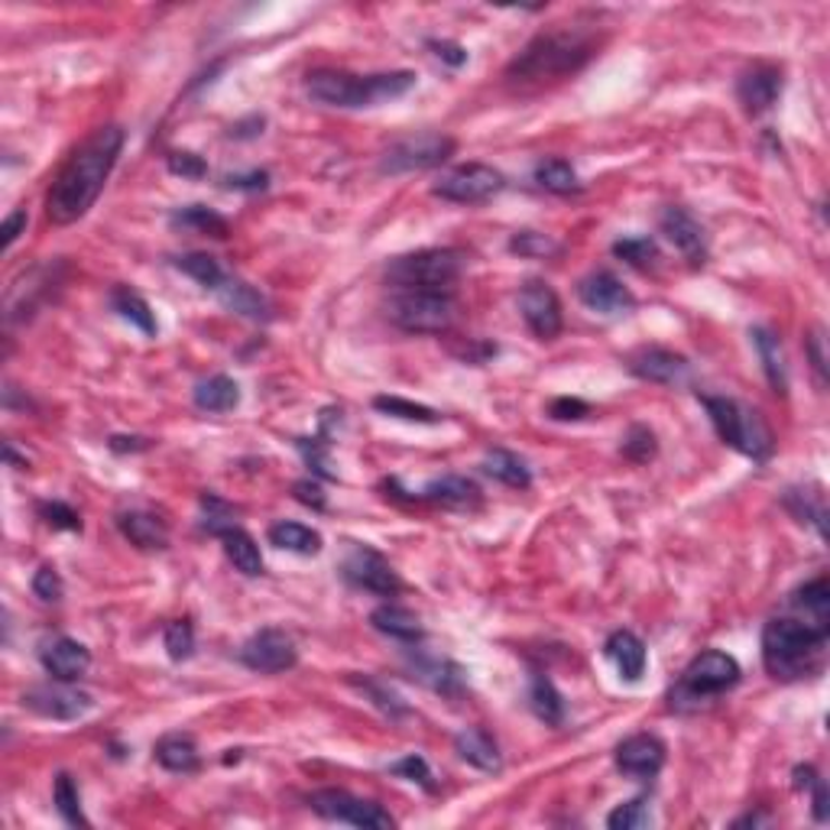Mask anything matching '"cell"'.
<instances>
[{
  "label": "cell",
  "instance_id": "44",
  "mask_svg": "<svg viewBox=\"0 0 830 830\" xmlns=\"http://www.w3.org/2000/svg\"><path fill=\"white\" fill-rule=\"evenodd\" d=\"M652 825V812H649V802L645 798H632L620 805L617 812H611L607 818V828L611 830H642Z\"/></svg>",
  "mask_w": 830,
  "mask_h": 830
},
{
  "label": "cell",
  "instance_id": "54",
  "mask_svg": "<svg viewBox=\"0 0 830 830\" xmlns=\"http://www.w3.org/2000/svg\"><path fill=\"white\" fill-rule=\"evenodd\" d=\"M428 46L435 49V55H438V59H444V62H448V65H454V68L467 62V49H464V46H457V42H448V39H441V42H438V39H431Z\"/></svg>",
  "mask_w": 830,
  "mask_h": 830
},
{
  "label": "cell",
  "instance_id": "14",
  "mask_svg": "<svg viewBox=\"0 0 830 830\" xmlns=\"http://www.w3.org/2000/svg\"><path fill=\"white\" fill-rule=\"evenodd\" d=\"M344 578H348L354 588H361V591H367V594H377V598H397V594L403 591V581H400V575L393 571V565H390L380 552H374V549H367V545H354V549L348 552V558H344Z\"/></svg>",
  "mask_w": 830,
  "mask_h": 830
},
{
  "label": "cell",
  "instance_id": "38",
  "mask_svg": "<svg viewBox=\"0 0 830 830\" xmlns=\"http://www.w3.org/2000/svg\"><path fill=\"white\" fill-rule=\"evenodd\" d=\"M536 183L545 189V192H555V196H571V192H581V183H578V173L568 160H542L536 166Z\"/></svg>",
  "mask_w": 830,
  "mask_h": 830
},
{
  "label": "cell",
  "instance_id": "3",
  "mask_svg": "<svg viewBox=\"0 0 830 830\" xmlns=\"http://www.w3.org/2000/svg\"><path fill=\"white\" fill-rule=\"evenodd\" d=\"M594 55V39L588 33L578 29H552V33H539L506 68L510 81H532V85H545V81H562L568 75H575L588 59Z\"/></svg>",
  "mask_w": 830,
  "mask_h": 830
},
{
  "label": "cell",
  "instance_id": "31",
  "mask_svg": "<svg viewBox=\"0 0 830 830\" xmlns=\"http://www.w3.org/2000/svg\"><path fill=\"white\" fill-rule=\"evenodd\" d=\"M269 545L282 549V552H295V555H318L322 552V536L302 523L292 519H279L269 526Z\"/></svg>",
  "mask_w": 830,
  "mask_h": 830
},
{
  "label": "cell",
  "instance_id": "45",
  "mask_svg": "<svg viewBox=\"0 0 830 830\" xmlns=\"http://www.w3.org/2000/svg\"><path fill=\"white\" fill-rule=\"evenodd\" d=\"M622 457H629L632 464H645L649 457H655V435L645 425H632L622 438Z\"/></svg>",
  "mask_w": 830,
  "mask_h": 830
},
{
  "label": "cell",
  "instance_id": "59",
  "mask_svg": "<svg viewBox=\"0 0 830 830\" xmlns=\"http://www.w3.org/2000/svg\"><path fill=\"white\" fill-rule=\"evenodd\" d=\"M111 448L114 451H143V448H150L143 438H111Z\"/></svg>",
  "mask_w": 830,
  "mask_h": 830
},
{
  "label": "cell",
  "instance_id": "9",
  "mask_svg": "<svg viewBox=\"0 0 830 830\" xmlns=\"http://www.w3.org/2000/svg\"><path fill=\"white\" fill-rule=\"evenodd\" d=\"M309 805L315 815H322L325 821H338V825H354V828L367 830H390L397 828L393 815L383 812L377 802L357 798L344 789H322L309 795Z\"/></svg>",
  "mask_w": 830,
  "mask_h": 830
},
{
  "label": "cell",
  "instance_id": "52",
  "mask_svg": "<svg viewBox=\"0 0 830 830\" xmlns=\"http://www.w3.org/2000/svg\"><path fill=\"white\" fill-rule=\"evenodd\" d=\"M588 413H591V406L584 400H571V397H562V400H555L549 406V415L558 418V422H578V418H584Z\"/></svg>",
  "mask_w": 830,
  "mask_h": 830
},
{
  "label": "cell",
  "instance_id": "24",
  "mask_svg": "<svg viewBox=\"0 0 830 830\" xmlns=\"http://www.w3.org/2000/svg\"><path fill=\"white\" fill-rule=\"evenodd\" d=\"M454 750H457V756H461L467 766H474V769H480V772H500V769H503V756H500L496 740H493L487 730H480V727L461 730V733L454 737Z\"/></svg>",
  "mask_w": 830,
  "mask_h": 830
},
{
  "label": "cell",
  "instance_id": "30",
  "mask_svg": "<svg viewBox=\"0 0 830 830\" xmlns=\"http://www.w3.org/2000/svg\"><path fill=\"white\" fill-rule=\"evenodd\" d=\"M370 622H374L377 632H383V636H390V639H397V642H418V639L425 636L418 617H415L413 611L400 607V604H383V607H377V611L370 614Z\"/></svg>",
  "mask_w": 830,
  "mask_h": 830
},
{
  "label": "cell",
  "instance_id": "16",
  "mask_svg": "<svg viewBox=\"0 0 830 830\" xmlns=\"http://www.w3.org/2000/svg\"><path fill=\"white\" fill-rule=\"evenodd\" d=\"M665 766V743L652 733H636L617 746V769L629 779H655Z\"/></svg>",
  "mask_w": 830,
  "mask_h": 830
},
{
  "label": "cell",
  "instance_id": "40",
  "mask_svg": "<svg viewBox=\"0 0 830 830\" xmlns=\"http://www.w3.org/2000/svg\"><path fill=\"white\" fill-rule=\"evenodd\" d=\"M176 266L186 276H192L196 282H202L205 289H221L224 286V269L211 253H186V256L176 260Z\"/></svg>",
  "mask_w": 830,
  "mask_h": 830
},
{
  "label": "cell",
  "instance_id": "39",
  "mask_svg": "<svg viewBox=\"0 0 830 830\" xmlns=\"http://www.w3.org/2000/svg\"><path fill=\"white\" fill-rule=\"evenodd\" d=\"M52 802H55V812L62 815V821H65L68 828H88V818L81 815V795H78V785L72 782V776H68V772H59V776H55Z\"/></svg>",
  "mask_w": 830,
  "mask_h": 830
},
{
  "label": "cell",
  "instance_id": "57",
  "mask_svg": "<svg viewBox=\"0 0 830 830\" xmlns=\"http://www.w3.org/2000/svg\"><path fill=\"white\" fill-rule=\"evenodd\" d=\"M224 183H227V189H247V192H256V189H266L269 176H266V173H250V176H227Z\"/></svg>",
  "mask_w": 830,
  "mask_h": 830
},
{
  "label": "cell",
  "instance_id": "11",
  "mask_svg": "<svg viewBox=\"0 0 830 830\" xmlns=\"http://www.w3.org/2000/svg\"><path fill=\"white\" fill-rule=\"evenodd\" d=\"M454 153V140L444 134H415L406 140H397L387 153L380 169L390 176L400 173H422V169H435L441 166L448 156Z\"/></svg>",
  "mask_w": 830,
  "mask_h": 830
},
{
  "label": "cell",
  "instance_id": "33",
  "mask_svg": "<svg viewBox=\"0 0 830 830\" xmlns=\"http://www.w3.org/2000/svg\"><path fill=\"white\" fill-rule=\"evenodd\" d=\"M111 309L124 318V322H130L134 328H140L143 335H156V315H153V309H150V302L140 295V292H134L130 286H117L114 292H111Z\"/></svg>",
  "mask_w": 830,
  "mask_h": 830
},
{
  "label": "cell",
  "instance_id": "32",
  "mask_svg": "<svg viewBox=\"0 0 830 830\" xmlns=\"http://www.w3.org/2000/svg\"><path fill=\"white\" fill-rule=\"evenodd\" d=\"M792 607L805 614V622L830 632V588L828 578H815L792 594Z\"/></svg>",
  "mask_w": 830,
  "mask_h": 830
},
{
  "label": "cell",
  "instance_id": "1",
  "mask_svg": "<svg viewBox=\"0 0 830 830\" xmlns=\"http://www.w3.org/2000/svg\"><path fill=\"white\" fill-rule=\"evenodd\" d=\"M124 150V130L121 127H101L95 130L59 169L52 179V189L46 196V217L59 227L75 224L88 214V208L98 202L111 169L117 166V156Z\"/></svg>",
  "mask_w": 830,
  "mask_h": 830
},
{
  "label": "cell",
  "instance_id": "27",
  "mask_svg": "<svg viewBox=\"0 0 830 830\" xmlns=\"http://www.w3.org/2000/svg\"><path fill=\"white\" fill-rule=\"evenodd\" d=\"M217 539H221V545H224L227 562H230L240 575H247V578H260V575H263V555H260V545L253 542V536H250L247 529L230 526V529H224Z\"/></svg>",
  "mask_w": 830,
  "mask_h": 830
},
{
  "label": "cell",
  "instance_id": "49",
  "mask_svg": "<svg viewBox=\"0 0 830 830\" xmlns=\"http://www.w3.org/2000/svg\"><path fill=\"white\" fill-rule=\"evenodd\" d=\"M33 594L42 601V604H59L62 594H65V584L59 578V571L52 565H42L36 575H33Z\"/></svg>",
  "mask_w": 830,
  "mask_h": 830
},
{
  "label": "cell",
  "instance_id": "29",
  "mask_svg": "<svg viewBox=\"0 0 830 830\" xmlns=\"http://www.w3.org/2000/svg\"><path fill=\"white\" fill-rule=\"evenodd\" d=\"M217 295H221V302H224L230 312H237V315H243V318H250V322H269V318H273L269 302H266L253 286H247V282H240V279H224V286L217 289Z\"/></svg>",
  "mask_w": 830,
  "mask_h": 830
},
{
  "label": "cell",
  "instance_id": "6",
  "mask_svg": "<svg viewBox=\"0 0 830 830\" xmlns=\"http://www.w3.org/2000/svg\"><path fill=\"white\" fill-rule=\"evenodd\" d=\"M701 403L710 415L717 435L730 448H737L740 454H746L753 461H766L772 454V431L756 410H750L737 400H727V397H704Z\"/></svg>",
  "mask_w": 830,
  "mask_h": 830
},
{
  "label": "cell",
  "instance_id": "58",
  "mask_svg": "<svg viewBox=\"0 0 830 830\" xmlns=\"http://www.w3.org/2000/svg\"><path fill=\"white\" fill-rule=\"evenodd\" d=\"M812 802H815V821H828V785H825V779L812 782Z\"/></svg>",
  "mask_w": 830,
  "mask_h": 830
},
{
  "label": "cell",
  "instance_id": "2",
  "mask_svg": "<svg viewBox=\"0 0 830 830\" xmlns=\"http://www.w3.org/2000/svg\"><path fill=\"white\" fill-rule=\"evenodd\" d=\"M828 632L795 617H776L763 629V665L776 681H798L821 668Z\"/></svg>",
  "mask_w": 830,
  "mask_h": 830
},
{
  "label": "cell",
  "instance_id": "19",
  "mask_svg": "<svg viewBox=\"0 0 830 830\" xmlns=\"http://www.w3.org/2000/svg\"><path fill=\"white\" fill-rule=\"evenodd\" d=\"M658 227H662V234H665L691 263H704V256H707L704 227L697 224V217H694L688 208H665L662 217H658Z\"/></svg>",
  "mask_w": 830,
  "mask_h": 830
},
{
  "label": "cell",
  "instance_id": "51",
  "mask_svg": "<svg viewBox=\"0 0 830 830\" xmlns=\"http://www.w3.org/2000/svg\"><path fill=\"white\" fill-rule=\"evenodd\" d=\"M166 166H169L173 176H183V179H202L208 173L205 160L196 156V153H169Z\"/></svg>",
  "mask_w": 830,
  "mask_h": 830
},
{
  "label": "cell",
  "instance_id": "55",
  "mask_svg": "<svg viewBox=\"0 0 830 830\" xmlns=\"http://www.w3.org/2000/svg\"><path fill=\"white\" fill-rule=\"evenodd\" d=\"M26 221H29L26 208H16V211L3 221V250H10V247L16 243V237L26 230Z\"/></svg>",
  "mask_w": 830,
  "mask_h": 830
},
{
  "label": "cell",
  "instance_id": "25",
  "mask_svg": "<svg viewBox=\"0 0 830 830\" xmlns=\"http://www.w3.org/2000/svg\"><path fill=\"white\" fill-rule=\"evenodd\" d=\"M607 658L617 665L620 678L626 681H639L645 675V642L629 632V629H617L611 639H607Z\"/></svg>",
  "mask_w": 830,
  "mask_h": 830
},
{
  "label": "cell",
  "instance_id": "12",
  "mask_svg": "<svg viewBox=\"0 0 830 830\" xmlns=\"http://www.w3.org/2000/svg\"><path fill=\"white\" fill-rule=\"evenodd\" d=\"M23 707L46 717V720H81L85 714L95 710V697L72 681H49L23 691Z\"/></svg>",
  "mask_w": 830,
  "mask_h": 830
},
{
  "label": "cell",
  "instance_id": "42",
  "mask_svg": "<svg viewBox=\"0 0 830 830\" xmlns=\"http://www.w3.org/2000/svg\"><path fill=\"white\" fill-rule=\"evenodd\" d=\"M614 253L636 269H649L658 260V247H655L652 237H622L614 243Z\"/></svg>",
  "mask_w": 830,
  "mask_h": 830
},
{
  "label": "cell",
  "instance_id": "21",
  "mask_svg": "<svg viewBox=\"0 0 830 830\" xmlns=\"http://www.w3.org/2000/svg\"><path fill=\"white\" fill-rule=\"evenodd\" d=\"M782 91V75L772 65H756L737 81V98L746 108V114H766Z\"/></svg>",
  "mask_w": 830,
  "mask_h": 830
},
{
  "label": "cell",
  "instance_id": "53",
  "mask_svg": "<svg viewBox=\"0 0 830 830\" xmlns=\"http://www.w3.org/2000/svg\"><path fill=\"white\" fill-rule=\"evenodd\" d=\"M808 357H812V367L818 374V380L825 383L828 380V354H825V331L815 328L812 338H808Z\"/></svg>",
  "mask_w": 830,
  "mask_h": 830
},
{
  "label": "cell",
  "instance_id": "22",
  "mask_svg": "<svg viewBox=\"0 0 830 830\" xmlns=\"http://www.w3.org/2000/svg\"><path fill=\"white\" fill-rule=\"evenodd\" d=\"M418 500L438 503V506H448V510H474V506H480V487L467 477L448 474V477H438V480L425 483Z\"/></svg>",
  "mask_w": 830,
  "mask_h": 830
},
{
  "label": "cell",
  "instance_id": "46",
  "mask_svg": "<svg viewBox=\"0 0 830 830\" xmlns=\"http://www.w3.org/2000/svg\"><path fill=\"white\" fill-rule=\"evenodd\" d=\"M390 772L393 776H400V779H406V782H415V785H422L425 792H435V776H431V769H428V763L418 756V753H410V756H403L400 763H393L390 766Z\"/></svg>",
  "mask_w": 830,
  "mask_h": 830
},
{
  "label": "cell",
  "instance_id": "41",
  "mask_svg": "<svg viewBox=\"0 0 830 830\" xmlns=\"http://www.w3.org/2000/svg\"><path fill=\"white\" fill-rule=\"evenodd\" d=\"M374 410L383 415H393V418H403V422H422V425H435L441 415L428 406H418V403H410L403 397H377L374 400Z\"/></svg>",
  "mask_w": 830,
  "mask_h": 830
},
{
  "label": "cell",
  "instance_id": "60",
  "mask_svg": "<svg viewBox=\"0 0 830 830\" xmlns=\"http://www.w3.org/2000/svg\"><path fill=\"white\" fill-rule=\"evenodd\" d=\"M759 825H769V818H763V815H743V818L733 821V828H759Z\"/></svg>",
  "mask_w": 830,
  "mask_h": 830
},
{
  "label": "cell",
  "instance_id": "47",
  "mask_svg": "<svg viewBox=\"0 0 830 830\" xmlns=\"http://www.w3.org/2000/svg\"><path fill=\"white\" fill-rule=\"evenodd\" d=\"M510 250L519 253V256H549L558 250V243L545 234H536V230H523L510 240Z\"/></svg>",
  "mask_w": 830,
  "mask_h": 830
},
{
  "label": "cell",
  "instance_id": "26",
  "mask_svg": "<svg viewBox=\"0 0 830 830\" xmlns=\"http://www.w3.org/2000/svg\"><path fill=\"white\" fill-rule=\"evenodd\" d=\"M750 338H753V348H756V354H759V361H763V370H766L769 387H772L779 397H785V393H789V367H785L782 341H779L769 328H753Z\"/></svg>",
  "mask_w": 830,
  "mask_h": 830
},
{
  "label": "cell",
  "instance_id": "36",
  "mask_svg": "<svg viewBox=\"0 0 830 830\" xmlns=\"http://www.w3.org/2000/svg\"><path fill=\"white\" fill-rule=\"evenodd\" d=\"M529 701H532L536 717L545 720L549 727H562V724H565V697L558 694V688H555L545 675H536V678H532Z\"/></svg>",
  "mask_w": 830,
  "mask_h": 830
},
{
  "label": "cell",
  "instance_id": "17",
  "mask_svg": "<svg viewBox=\"0 0 830 830\" xmlns=\"http://www.w3.org/2000/svg\"><path fill=\"white\" fill-rule=\"evenodd\" d=\"M578 299L591 309V312H601V315H626L636 299L632 292L622 286L620 279L607 269H598L591 276H584L578 282Z\"/></svg>",
  "mask_w": 830,
  "mask_h": 830
},
{
  "label": "cell",
  "instance_id": "23",
  "mask_svg": "<svg viewBox=\"0 0 830 830\" xmlns=\"http://www.w3.org/2000/svg\"><path fill=\"white\" fill-rule=\"evenodd\" d=\"M117 529L143 552H163L169 545V529L160 516L143 513V510H130L117 516Z\"/></svg>",
  "mask_w": 830,
  "mask_h": 830
},
{
  "label": "cell",
  "instance_id": "56",
  "mask_svg": "<svg viewBox=\"0 0 830 830\" xmlns=\"http://www.w3.org/2000/svg\"><path fill=\"white\" fill-rule=\"evenodd\" d=\"M292 490H295V500H299V503L315 506V510H325V493H322V487H318L315 480H299Z\"/></svg>",
  "mask_w": 830,
  "mask_h": 830
},
{
  "label": "cell",
  "instance_id": "48",
  "mask_svg": "<svg viewBox=\"0 0 830 830\" xmlns=\"http://www.w3.org/2000/svg\"><path fill=\"white\" fill-rule=\"evenodd\" d=\"M39 516L52 526V529H68V532H81V516L62 503V500H52V503H39Z\"/></svg>",
  "mask_w": 830,
  "mask_h": 830
},
{
  "label": "cell",
  "instance_id": "13",
  "mask_svg": "<svg viewBox=\"0 0 830 830\" xmlns=\"http://www.w3.org/2000/svg\"><path fill=\"white\" fill-rule=\"evenodd\" d=\"M240 658L250 671H260V675H282L289 668H295L299 662V649L292 642L289 632L276 629V626H266L260 632H253L243 649H240Z\"/></svg>",
  "mask_w": 830,
  "mask_h": 830
},
{
  "label": "cell",
  "instance_id": "8",
  "mask_svg": "<svg viewBox=\"0 0 830 830\" xmlns=\"http://www.w3.org/2000/svg\"><path fill=\"white\" fill-rule=\"evenodd\" d=\"M454 299L451 292H397L387 305L393 325L410 335H441L454 322Z\"/></svg>",
  "mask_w": 830,
  "mask_h": 830
},
{
  "label": "cell",
  "instance_id": "15",
  "mask_svg": "<svg viewBox=\"0 0 830 830\" xmlns=\"http://www.w3.org/2000/svg\"><path fill=\"white\" fill-rule=\"evenodd\" d=\"M519 312H523V322L529 325V331L542 341H552L562 335V325H565V312H562V299L558 292L542 282V279H529L523 289H519Z\"/></svg>",
  "mask_w": 830,
  "mask_h": 830
},
{
  "label": "cell",
  "instance_id": "4",
  "mask_svg": "<svg viewBox=\"0 0 830 830\" xmlns=\"http://www.w3.org/2000/svg\"><path fill=\"white\" fill-rule=\"evenodd\" d=\"M415 85L413 72H390V75H348L335 68H318L309 75L305 91L312 101L328 108H370L380 101H393Z\"/></svg>",
  "mask_w": 830,
  "mask_h": 830
},
{
  "label": "cell",
  "instance_id": "7",
  "mask_svg": "<svg viewBox=\"0 0 830 830\" xmlns=\"http://www.w3.org/2000/svg\"><path fill=\"white\" fill-rule=\"evenodd\" d=\"M740 678H743V668L733 655H727L720 649H707L684 668L681 684L671 691V707H678V710L701 707L710 697H720L724 691L737 688Z\"/></svg>",
  "mask_w": 830,
  "mask_h": 830
},
{
  "label": "cell",
  "instance_id": "50",
  "mask_svg": "<svg viewBox=\"0 0 830 830\" xmlns=\"http://www.w3.org/2000/svg\"><path fill=\"white\" fill-rule=\"evenodd\" d=\"M202 506H205V529L211 536H221L224 529H230L234 526V506L230 503H224L221 496H214V493H205L202 496Z\"/></svg>",
  "mask_w": 830,
  "mask_h": 830
},
{
  "label": "cell",
  "instance_id": "10",
  "mask_svg": "<svg viewBox=\"0 0 830 830\" xmlns=\"http://www.w3.org/2000/svg\"><path fill=\"white\" fill-rule=\"evenodd\" d=\"M503 186H506V179L500 169H493L487 163H467V166L444 173L431 192L454 205H480V202H490Z\"/></svg>",
  "mask_w": 830,
  "mask_h": 830
},
{
  "label": "cell",
  "instance_id": "5",
  "mask_svg": "<svg viewBox=\"0 0 830 830\" xmlns=\"http://www.w3.org/2000/svg\"><path fill=\"white\" fill-rule=\"evenodd\" d=\"M464 263L467 256L451 247L415 250L387 266V282L397 286V292H451L464 273Z\"/></svg>",
  "mask_w": 830,
  "mask_h": 830
},
{
  "label": "cell",
  "instance_id": "34",
  "mask_svg": "<svg viewBox=\"0 0 830 830\" xmlns=\"http://www.w3.org/2000/svg\"><path fill=\"white\" fill-rule=\"evenodd\" d=\"M483 470H487L493 480L506 483V487H516V490L532 487V474H529L526 461H523L519 454L506 451V448H493V451L483 457Z\"/></svg>",
  "mask_w": 830,
  "mask_h": 830
},
{
  "label": "cell",
  "instance_id": "43",
  "mask_svg": "<svg viewBox=\"0 0 830 830\" xmlns=\"http://www.w3.org/2000/svg\"><path fill=\"white\" fill-rule=\"evenodd\" d=\"M163 645H166V652H169V658L173 662H186V658H192L196 655V629H192V622L189 620H176L166 626V632H163Z\"/></svg>",
  "mask_w": 830,
  "mask_h": 830
},
{
  "label": "cell",
  "instance_id": "20",
  "mask_svg": "<svg viewBox=\"0 0 830 830\" xmlns=\"http://www.w3.org/2000/svg\"><path fill=\"white\" fill-rule=\"evenodd\" d=\"M39 658H42V668L55 681H78L91 668V652L78 639H68V636H59V639L46 642Z\"/></svg>",
  "mask_w": 830,
  "mask_h": 830
},
{
  "label": "cell",
  "instance_id": "18",
  "mask_svg": "<svg viewBox=\"0 0 830 830\" xmlns=\"http://www.w3.org/2000/svg\"><path fill=\"white\" fill-rule=\"evenodd\" d=\"M629 370L639 380L675 387L688 377V361L675 351H665V348H639L636 354H629Z\"/></svg>",
  "mask_w": 830,
  "mask_h": 830
},
{
  "label": "cell",
  "instance_id": "37",
  "mask_svg": "<svg viewBox=\"0 0 830 830\" xmlns=\"http://www.w3.org/2000/svg\"><path fill=\"white\" fill-rule=\"evenodd\" d=\"M173 227H183V230H199V234H211V237H227L230 234V224L217 214V211H211L205 205H189V208H179V211H173Z\"/></svg>",
  "mask_w": 830,
  "mask_h": 830
},
{
  "label": "cell",
  "instance_id": "28",
  "mask_svg": "<svg viewBox=\"0 0 830 830\" xmlns=\"http://www.w3.org/2000/svg\"><path fill=\"white\" fill-rule=\"evenodd\" d=\"M153 756L163 769L169 772H196L202 766V756H199V746L189 733H166L156 746H153Z\"/></svg>",
  "mask_w": 830,
  "mask_h": 830
},
{
  "label": "cell",
  "instance_id": "35",
  "mask_svg": "<svg viewBox=\"0 0 830 830\" xmlns=\"http://www.w3.org/2000/svg\"><path fill=\"white\" fill-rule=\"evenodd\" d=\"M237 403H240V387L224 374L208 377L205 383L196 387V406L202 413H230L237 410Z\"/></svg>",
  "mask_w": 830,
  "mask_h": 830
}]
</instances>
